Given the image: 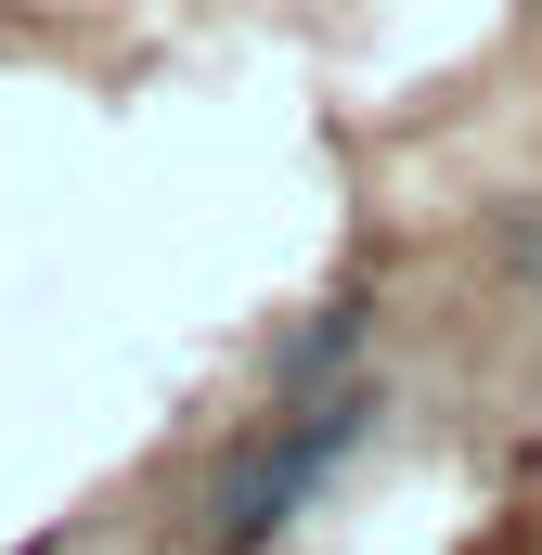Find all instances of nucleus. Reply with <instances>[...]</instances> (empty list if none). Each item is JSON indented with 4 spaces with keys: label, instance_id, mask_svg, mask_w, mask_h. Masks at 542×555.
Returning a JSON list of instances; mask_svg holds the SVG:
<instances>
[{
    "label": "nucleus",
    "instance_id": "nucleus-1",
    "mask_svg": "<svg viewBox=\"0 0 542 555\" xmlns=\"http://www.w3.org/2000/svg\"><path fill=\"white\" fill-rule=\"evenodd\" d=\"M362 426H375V401L362 388H336L323 414H284L271 439H246L220 478H207V555H259V543H284V517L362 452Z\"/></svg>",
    "mask_w": 542,
    "mask_h": 555
},
{
    "label": "nucleus",
    "instance_id": "nucleus-2",
    "mask_svg": "<svg viewBox=\"0 0 542 555\" xmlns=\"http://www.w3.org/2000/svg\"><path fill=\"white\" fill-rule=\"evenodd\" d=\"M349 336H362V310H349V297H336L323 323H297V336H284V388H297V375H323V362H336Z\"/></svg>",
    "mask_w": 542,
    "mask_h": 555
},
{
    "label": "nucleus",
    "instance_id": "nucleus-3",
    "mask_svg": "<svg viewBox=\"0 0 542 555\" xmlns=\"http://www.w3.org/2000/svg\"><path fill=\"white\" fill-rule=\"evenodd\" d=\"M491 246H504V272H530V284H542V207H530V220H504Z\"/></svg>",
    "mask_w": 542,
    "mask_h": 555
}]
</instances>
